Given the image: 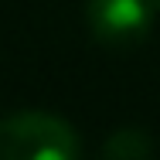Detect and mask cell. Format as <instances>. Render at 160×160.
I'll use <instances>...</instances> for the list:
<instances>
[{
  "label": "cell",
  "instance_id": "obj_1",
  "mask_svg": "<svg viewBox=\"0 0 160 160\" xmlns=\"http://www.w3.org/2000/svg\"><path fill=\"white\" fill-rule=\"evenodd\" d=\"M78 133L51 112H14L0 119V160H72Z\"/></svg>",
  "mask_w": 160,
  "mask_h": 160
},
{
  "label": "cell",
  "instance_id": "obj_2",
  "mask_svg": "<svg viewBox=\"0 0 160 160\" xmlns=\"http://www.w3.org/2000/svg\"><path fill=\"white\" fill-rule=\"evenodd\" d=\"M85 14H89V28L96 41L123 51L147 34L153 3L150 0H89Z\"/></svg>",
  "mask_w": 160,
  "mask_h": 160
},
{
  "label": "cell",
  "instance_id": "obj_3",
  "mask_svg": "<svg viewBox=\"0 0 160 160\" xmlns=\"http://www.w3.org/2000/svg\"><path fill=\"white\" fill-rule=\"evenodd\" d=\"M150 150H153V143L143 129H116L102 147L106 157H119V160H143L150 157Z\"/></svg>",
  "mask_w": 160,
  "mask_h": 160
},
{
  "label": "cell",
  "instance_id": "obj_4",
  "mask_svg": "<svg viewBox=\"0 0 160 160\" xmlns=\"http://www.w3.org/2000/svg\"><path fill=\"white\" fill-rule=\"evenodd\" d=\"M150 3H153V10H160V0H150Z\"/></svg>",
  "mask_w": 160,
  "mask_h": 160
}]
</instances>
